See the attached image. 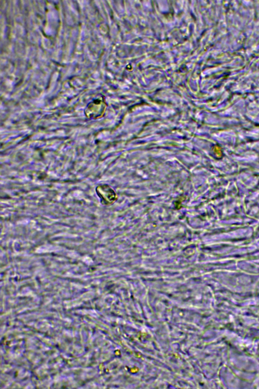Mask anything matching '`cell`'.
<instances>
[{"label": "cell", "mask_w": 259, "mask_h": 389, "mask_svg": "<svg viewBox=\"0 0 259 389\" xmlns=\"http://www.w3.org/2000/svg\"><path fill=\"white\" fill-rule=\"evenodd\" d=\"M107 104L104 97L94 99L86 106L84 112L85 116L90 120H97L103 116Z\"/></svg>", "instance_id": "1"}, {"label": "cell", "mask_w": 259, "mask_h": 389, "mask_svg": "<svg viewBox=\"0 0 259 389\" xmlns=\"http://www.w3.org/2000/svg\"><path fill=\"white\" fill-rule=\"evenodd\" d=\"M95 190L97 196L100 199L101 203L103 205H111L117 199L116 192L109 185H99L96 187Z\"/></svg>", "instance_id": "2"}]
</instances>
